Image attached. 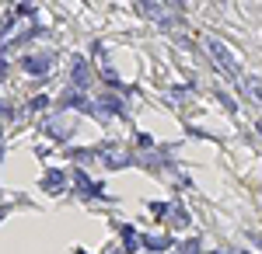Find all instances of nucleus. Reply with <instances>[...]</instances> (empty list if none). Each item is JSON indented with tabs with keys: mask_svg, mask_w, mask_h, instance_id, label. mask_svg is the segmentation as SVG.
Returning <instances> with one entry per match:
<instances>
[{
	"mask_svg": "<svg viewBox=\"0 0 262 254\" xmlns=\"http://www.w3.org/2000/svg\"><path fill=\"white\" fill-rule=\"evenodd\" d=\"M206 49H210V56H213V63L221 66L227 77H242V70H238V63H234V56H231V49L224 45V42L217 39H206Z\"/></svg>",
	"mask_w": 262,
	"mask_h": 254,
	"instance_id": "f257e3e1",
	"label": "nucleus"
},
{
	"mask_svg": "<svg viewBox=\"0 0 262 254\" xmlns=\"http://www.w3.org/2000/svg\"><path fill=\"white\" fill-rule=\"evenodd\" d=\"M21 66H25L28 73H46V70L53 66V56H49V53H39V56H25V59H21Z\"/></svg>",
	"mask_w": 262,
	"mask_h": 254,
	"instance_id": "f03ea898",
	"label": "nucleus"
},
{
	"mask_svg": "<svg viewBox=\"0 0 262 254\" xmlns=\"http://www.w3.org/2000/svg\"><path fill=\"white\" fill-rule=\"evenodd\" d=\"M98 108L101 115H126V105H122L119 98H112V94H105V98H98Z\"/></svg>",
	"mask_w": 262,
	"mask_h": 254,
	"instance_id": "7ed1b4c3",
	"label": "nucleus"
},
{
	"mask_svg": "<svg viewBox=\"0 0 262 254\" xmlns=\"http://www.w3.org/2000/svg\"><path fill=\"white\" fill-rule=\"evenodd\" d=\"M88 84H91V70H88V63H84V59H77V63H74V87L84 91Z\"/></svg>",
	"mask_w": 262,
	"mask_h": 254,
	"instance_id": "20e7f679",
	"label": "nucleus"
},
{
	"mask_svg": "<svg viewBox=\"0 0 262 254\" xmlns=\"http://www.w3.org/2000/svg\"><path fill=\"white\" fill-rule=\"evenodd\" d=\"M122 244H126V254H129V251H137L140 237H137V230H133V226H122Z\"/></svg>",
	"mask_w": 262,
	"mask_h": 254,
	"instance_id": "39448f33",
	"label": "nucleus"
},
{
	"mask_svg": "<svg viewBox=\"0 0 262 254\" xmlns=\"http://www.w3.org/2000/svg\"><path fill=\"white\" fill-rule=\"evenodd\" d=\"M42 185H46V188H49V192H53V188H63V171H49V174H46V181H42Z\"/></svg>",
	"mask_w": 262,
	"mask_h": 254,
	"instance_id": "423d86ee",
	"label": "nucleus"
},
{
	"mask_svg": "<svg viewBox=\"0 0 262 254\" xmlns=\"http://www.w3.org/2000/svg\"><path fill=\"white\" fill-rule=\"evenodd\" d=\"M105 164H108V167H129V157H126V154H108V157H105Z\"/></svg>",
	"mask_w": 262,
	"mask_h": 254,
	"instance_id": "0eeeda50",
	"label": "nucleus"
},
{
	"mask_svg": "<svg viewBox=\"0 0 262 254\" xmlns=\"http://www.w3.org/2000/svg\"><path fill=\"white\" fill-rule=\"evenodd\" d=\"M242 91H245V94H255V98L262 101V80H245Z\"/></svg>",
	"mask_w": 262,
	"mask_h": 254,
	"instance_id": "6e6552de",
	"label": "nucleus"
},
{
	"mask_svg": "<svg viewBox=\"0 0 262 254\" xmlns=\"http://www.w3.org/2000/svg\"><path fill=\"white\" fill-rule=\"evenodd\" d=\"M46 105H49V98H46V94H39V98H32V105H28V108H46Z\"/></svg>",
	"mask_w": 262,
	"mask_h": 254,
	"instance_id": "1a4fd4ad",
	"label": "nucleus"
},
{
	"mask_svg": "<svg viewBox=\"0 0 262 254\" xmlns=\"http://www.w3.org/2000/svg\"><path fill=\"white\" fill-rule=\"evenodd\" d=\"M11 24H14V18H4V21H0V39H4V35L11 32Z\"/></svg>",
	"mask_w": 262,
	"mask_h": 254,
	"instance_id": "9d476101",
	"label": "nucleus"
},
{
	"mask_svg": "<svg viewBox=\"0 0 262 254\" xmlns=\"http://www.w3.org/2000/svg\"><path fill=\"white\" fill-rule=\"evenodd\" d=\"M137 143H140V146H154V136H147V133H140V136H137Z\"/></svg>",
	"mask_w": 262,
	"mask_h": 254,
	"instance_id": "9b49d317",
	"label": "nucleus"
},
{
	"mask_svg": "<svg viewBox=\"0 0 262 254\" xmlns=\"http://www.w3.org/2000/svg\"><path fill=\"white\" fill-rule=\"evenodd\" d=\"M4 216H7V206H0V219H4Z\"/></svg>",
	"mask_w": 262,
	"mask_h": 254,
	"instance_id": "f8f14e48",
	"label": "nucleus"
},
{
	"mask_svg": "<svg viewBox=\"0 0 262 254\" xmlns=\"http://www.w3.org/2000/svg\"><path fill=\"white\" fill-rule=\"evenodd\" d=\"M4 70H7V63H4V59H0V73H4Z\"/></svg>",
	"mask_w": 262,
	"mask_h": 254,
	"instance_id": "ddd939ff",
	"label": "nucleus"
},
{
	"mask_svg": "<svg viewBox=\"0 0 262 254\" xmlns=\"http://www.w3.org/2000/svg\"><path fill=\"white\" fill-rule=\"evenodd\" d=\"M255 133H259V136H262V122H259V125H255Z\"/></svg>",
	"mask_w": 262,
	"mask_h": 254,
	"instance_id": "4468645a",
	"label": "nucleus"
},
{
	"mask_svg": "<svg viewBox=\"0 0 262 254\" xmlns=\"http://www.w3.org/2000/svg\"><path fill=\"white\" fill-rule=\"evenodd\" d=\"M77 254H84V251H77Z\"/></svg>",
	"mask_w": 262,
	"mask_h": 254,
	"instance_id": "2eb2a0df",
	"label": "nucleus"
}]
</instances>
